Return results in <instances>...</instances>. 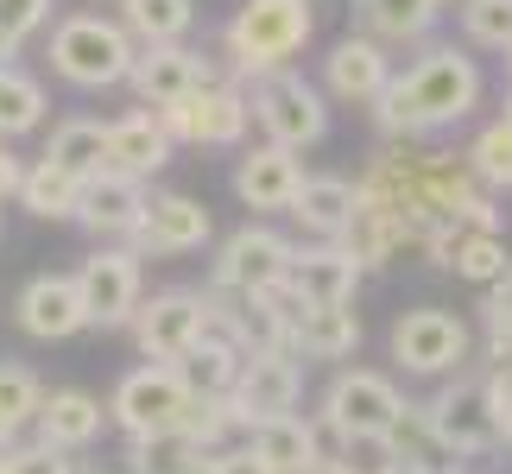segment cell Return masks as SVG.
Returning <instances> with one entry per match:
<instances>
[{
	"label": "cell",
	"mask_w": 512,
	"mask_h": 474,
	"mask_svg": "<svg viewBox=\"0 0 512 474\" xmlns=\"http://www.w3.org/2000/svg\"><path fill=\"white\" fill-rule=\"evenodd\" d=\"M361 203H373L399 228V247L424 253L430 266H449L462 234H500V209L494 196L475 184V171L449 152H418V146H386L373 152L367 177L354 184Z\"/></svg>",
	"instance_id": "1"
},
{
	"label": "cell",
	"mask_w": 512,
	"mask_h": 474,
	"mask_svg": "<svg viewBox=\"0 0 512 474\" xmlns=\"http://www.w3.org/2000/svg\"><path fill=\"white\" fill-rule=\"evenodd\" d=\"M475 108H481V70H475V57H462L456 45H430L418 64H411L405 76H392L386 95L373 102V114H380L392 146L399 140L418 146V140H430V133L468 121Z\"/></svg>",
	"instance_id": "2"
},
{
	"label": "cell",
	"mask_w": 512,
	"mask_h": 474,
	"mask_svg": "<svg viewBox=\"0 0 512 474\" xmlns=\"http://www.w3.org/2000/svg\"><path fill=\"white\" fill-rule=\"evenodd\" d=\"M310 32H317L310 0H241V13L228 19V57L253 83V76L291 70V57L310 45Z\"/></svg>",
	"instance_id": "3"
},
{
	"label": "cell",
	"mask_w": 512,
	"mask_h": 474,
	"mask_svg": "<svg viewBox=\"0 0 512 474\" xmlns=\"http://www.w3.org/2000/svg\"><path fill=\"white\" fill-rule=\"evenodd\" d=\"M140 45L127 38L121 19H102V13H70L64 26L51 32V70L76 89H114L127 83Z\"/></svg>",
	"instance_id": "4"
},
{
	"label": "cell",
	"mask_w": 512,
	"mask_h": 474,
	"mask_svg": "<svg viewBox=\"0 0 512 474\" xmlns=\"http://www.w3.org/2000/svg\"><path fill=\"white\" fill-rule=\"evenodd\" d=\"M247 114L266 127V146H279V152H304V146H317L329 133L323 95L310 89L298 70L253 76V83H247Z\"/></svg>",
	"instance_id": "5"
},
{
	"label": "cell",
	"mask_w": 512,
	"mask_h": 474,
	"mask_svg": "<svg viewBox=\"0 0 512 474\" xmlns=\"http://www.w3.org/2000/svg\"><path fill=\"white\" fill-rule=\"evenodd\" d=\"M405 411H411V405L399 399V386H392L386 373L354 367V373H336V386L323 392L317 424L329 430V443H348V437H386V430L399 424Z\"/></svg>",
	"instance_id": "6"
},
{
	"label": "cell",
	"mask_w": 512,
	"mask_h": 474,
	"mask_svg": "<svg viewBox=\"0 0 512 474\" xmlns=\"http://www.w3.org/2000/svg\"><path fill=\"white\" fill-rule=\"evenodd\" d=\"M184 411H190V386L177 380V367L146 361V367H133L127 380L114 386V405H108V418L121 424L133 443H146V437H177Z\"/></svg>",
	"instance_id": "7"
},
{
	"label": "cell",
	"mask_w": 512,
	"mask_h": 474,
	"mask_svg": "<svg viewBox=\"0 0 512 474\" xmlns=\"http://www.w3.org/2000/svg\"><path fill=\"white\" fill-rule=\"evenodd\" d=\"M424 430H430V443L443 449V456H487V449H500V418H494V405H487V386H481V373L475 380H449L437 399H424Z\"/></svg>",
	"instance_id": "8"
},
{
	"label": "cell",
	"mask_w": 512,
	"mask_h": 474,
	"mask_svg": "<svg viewBox=\"0 0 512 474\" xmlns=\"http://www.w3.org/2000/svg\"><path fill=\"white\" fill-rule=\"evenodd\" d=\"M304 399V367L298 354H247L241 373H234V392H228V411H234V430H253L266 418H291Z\"/></svg>",
	"instance_id": "9"
},
{
	"label": "cell",
	"mask_w": 512,
	"mask_h": 474,
	"mask_svg": "<svg viewBox=\"0 0 512 474\" xmlns=\"http://www.w3.org/2000/svg\"><path fill=\"white\" fill-rule=\"evenodd\" d=\"M291 253L298 247L272 228H234L222 241V253H215V291L222 298H266L272 285H285Z\"/></svg>",
	"instance_id": "10"
},
{
	"label": "cell",
	"mask_w": 512,
	"mask_h": 474,
	"mask_svg": "<svg viewBox=\"0 0 512 474\" xmlns=\"http://www.w3.org/2000/svg\"><path fill=\"white\" fill-rule=\"evenodd\" d=\"M165 133H171V146L184 140V146H241L247 140V89L241 83H203L196 95H184L177 108L159 114Z\"/></svg>",
	"instance_id": "11"
},
{
	"label": "cell",
	"mask_w": 512,
	"mask_h": 474,
	"mask_svg": "<svg viewBox=\"0 0 512 474\" xmlns=\"http://www.w3.org/2000/svg\"><path fill=\"white\" fill-rule=\"evenodd\" d=\"M76 298H83V316L89 323H133V310H140V253L133 247H95L83 266H76Z\"/></svg>",
	"instance_id": "12"
},
{
	"label": "cell",
	"mask_w": 512,
	"mask_h": 474,
	"mask_svg": "<svg viewBox=\"0 0 512 474\" xmlns=\"http://www.w3.org/2000/svg\"><path fill=\"white\" fill-rule=\"evenodd\" d=\"M392 361L405 373H456L468 361V323L449 310H405L392 323Z\"/></svg>",
	"instance_id": "13"
},
{
	"label": "cell",
	"mask_w": 512,
	"mask_h": 474,
	"mask_svg": "<svg viewBox=\"0 0 512 474\" xmlns=\"http://www.w3.org/2000/svg\"><path fill=\"white\" fill-rule=\"evenodd\" d=\"M133 335H140L146 361L177 367L196 342H203V291H159L152 304L133 310Z\"/></svg>",
	"instance_id": "14"
},
{
	"label": "cell",
	"mask_w": 512,
	"mask_h": 474,
	"mask_svg": "<svg viewBox=\"0 0 512 474\" xmlns=\"http://www.w3.org/2000/svg\"><path fill=\"white\" fill-rule=\"evenodd\" d=\"M127 83H133V95H140L152 114H165V108L184 102V95H196L203 83H215V70L196 51H184V45H152V51L133 57Z\"/></svg>",
	"instance_id": "15"
},
{
	"label": "cell",
	"mask_w": 512,
	"mask_h": 474,
	"mask_svg": "<svg viewBox=\"0 0 512 474\" xmlns=\"http://www.w3.org/2000/svg\"><path fill=\"white\" fill-rule=\"evenodd\" d=\"M127 241H133V253H196L209 241V209L184 190H159V196H146L140 228Z\"/></svg>",
	"instance_id": "16"
},
{
	"label": "cell",
	"mask_w": 512,
	"mask_h": 474,
	"mask_svg": "<svg viewBox=\"0 0 512 474\" xmlns=\"http://www.w3.org/2000/svg\"><path fill=\"white\" fill-rule=\"evenodd\" d=\"M291 298L298 304H354V285H361V266L342 241H323V247H298L291 253V272H285Z\"/></svg>",
	"instance_id": "17"
},
{
	"label": "cell",
	"mask_w": 512,
	"mask_h": 474,
	"mask_svg": "<svg viewBox=\"0 0 512 474\" xmlns=\"http://www.w3.org/2000/svg\"><path fill=\"white\" fill-rule=\"evenodd\" d=\"M329 430L317 424V418H298V411H291V418H266V424H253L247 430V449L253 456H260L272 474H310L317 462H329Z\"/></svg>",
	"instance_id": "18"
},
{
	"label": "cell",
	"mask_w": 512,
	"mask_h": 474,
	"mask_svg": "<svg viewBox=\"0 0 512 474\" xmlns=\"http://www.w3.org/2000/svg\"><path fill=\"white\" fill-rule=\"evenodd\" d=\"M140 209H146V184L140 177H121V171L89 177L83 196H76V222L89 234H108V241H127L140 228Z\"/></svg>",
	"instance_id": "19"
},
{
	"label": "cell",
	"mask_w": 512,
	"mask_h": 474,
	"mask_svg": "<svg viewBox=\"0 0 512 474\" xmlns=\"http://www.w3.org/2000/svg\"><path fill=\"white\" fill-rule=\"evenodd\" d=\"M102 424H108L102 399H95V392H76V386L51 392V399L38 405V418H32L38 443H45L51 456H76V449H89L95 437H102Z\"/></svg>",
	"instance_id": "20"
},
{
	"label": "cell",
	"mask_w": 512,
	"mask_h": 474,
	"mask_svg": "<svg viewBox=\"0 0 512 474\" xmlns=\"http://www.w3.org/2000/svg\"><path fill=\"white\" fill-rule=\"evenodd\" d=\"M304 190V165L298 152H279V146H247L241 165H234V196L247 209H291V196Z\"/></svg>",
	"instance_id": "21"
},
{
	"label": "cell",
	"mask_w": 512,
	"mask_h": 474,
	"mask_svg": "<svg viewBox=\"0 0 512 474\" xmlns=\"http://www.w3.org/2000/svg\"><path fill=\"white\" fill-rule=\"evenodd\" d=\"M19 329L38 335V342H64V335L89 329L83 316V298H76V279H64V272H45V279H32L26 291H19Z\"/></svg>",
	"instance_id": "22"
},
{
	"label": "cell",
	"mask_w": 512,
	"mask_h": 474,
	"mask_svg": "<svg viewBox=\"0 0 512 474\" xmlns=\"http://www.w3.org/2000/svg\"><path fill=\"white\" fill-rule=\"evenodd\" d=\"M165 165H171V133H165V121L152 108H133L121 121H108V171L146 184V177L165 171Z\"/></svg>",
	"instance_id": "23"
},
{
	"label": "cell",
	"mask_w": 512,
	"mask_h": 474,
	"mask_svg": "<svg viewBox=\"0 0 512 474\" xmlns=\"http://www.w3.org/2000/svg\"><path fill=\"white\" fill-rule=\"evenodd\" d=\"M323 83H329V95H342V102H380L386 83H392V57H386V45H373V38H342V45L323 57Z\"/></svg>",
	"instance_id": "24"
},
{
	"label": "cell",
	"mask_w": 512,
	"mask_h": 474,
	"mask_svg": "<svg viewBox=\"0 0 512 474\" xmlns=\"http://www.w3.org/2000/svg\"><path fill=\"white\" fill-rule=\"evenodd\" d=\"M361 348V316L354 304H304L291 316V354L298 361H342Z\"/></svg>",
	"instance_id": "25"
},
{
	"label": "cell",
	"mask_w": 512,
	"mask_h": 474,
	"mask_svg": "<svg viewBox=\"0 0 512 474\" xmlns=\"http://www.w3.org/2000/svg\"><path fill=\"white\" fill-rule=\"evenodd\" d=\"M443 0H354V19H361V38L373 45H411L437 26Z\"/></svg>",
	"instance_id": "26"
},
{
	"label": "cell",
	"mask_w": 512,
	"mask_h": 474,
	"mask_svg": "<svg viewBox=\"0 0 512 474\" xmlns=\"http://www.w3.org/2000/svg\"><path fill=\"white\" fill-rule=\"evenodd\" d=\"M45 165L64 171V177H76V184L102 177L108 171V127L102 121H64V127H51Z\"/></svg>",
	"instance_id": "27"
},
{
	"label": "cell",
	"mask_w": 512,
	"mask_h": 474,
	"mask_svg": "<svg viewBox=\"0 0 512 474\" xmlns=\"http://www.w3.org/2000/svg\"><path fill=\"white\" fill-rule=\"evenodd\" d=\"M291 215L323 241H342L354 222V184L348 177H304V190L291 196Z\"/></svg>",
	"instance_id": "28"
},
{
	"label": "cell",
	"mask_w": 512,
	"mask_h": 474,
	"mask_svg": "<svg viewBox=\"0 0 512 474\" xmlns=\"http://www.w3.org/2000/svg\"><path fill=\"white\" fill-rule=\"evenodd\" d=\"M241 361H247L241 348H228V342H215V335H203V342H196L184 361H177V380L190 386V399H228Z\"/></svg>",
	"instance_id": "29"
},
{
	"label": "cell",
	"mask_w": 512,
	"mask_h": 474,
	"mask_svg": "<svg viewBox=\"0 0 512 474\" xmlns=\"http://www.w3.org/2000/svg\"><path fill=\"white\" fill-rule=\"evenodd\" d=\"M196 19V0H121V26L140 51L152 45H177Z\"/></svg>",
	"instance_id": "30"
},
{
	"label": "cell",
	"mask_w": 512,
	"mask_h": 474,
	"mask_svg": "<svg viewBox=\"0 0 512 474\" xmlns=\"http://www.w3.org/2000/svg\"><path fill=\"white\" fill-rule=\"evenodd\" d=\"M38 405H45L38 373L19 367V361H0V449H13L19 437H26V424L38 418Z\"/></svg>",
	"instance_id": "31"
},
{
	"label": "cell",
	"mask_w": 512,
	"mask_h": 474,
	"mask_svg": "<svg viewBox=\"0 0 512 474\" xmlns=\"http://www.w3.org/2000/svg\"><path fill=\"white\" fill-rule=\"evenodd\" d=\"M76 196H83V184L64 171H51L45 158L38 165H26V184H19V209H32L38 222H76Z\"/></svg>",
	"instance_id": "32"
},
{
	"label": "cell",
	"mask_w": 512,
	"mask_h": 474,
	"mask_svg": "<svg viewBox=\"0 0 512 474\" xmlns=\"http://www.w3.org/2000/svg\"><path fill=\"white\" fill-rule=\"evenodd\" d=\"M38 121H45V89H38V76L7 64L0 70V140H19V133H32Z\"/></svg>",
	"instance_id": "33"
},
{
	"label": "cell",
	"mask_w": 512,
	"mask_h": 474,
	"mask_svg": "<svg viewBox=\"0 0 512 474\" xmlns=\"http://www.w3.org/2000/svg\"><path fill=\"white\" fill-rule=\"evenodd\" d=\"M462 165L475 171V184L494 196V190H512V121H494L475 133V146L462 152Z\"/></svg>",
	"instance_id": "34"
},
{
	"label": "cell",
	"mask_w": 512,
	"mask_h": 474,
	"mask_svg": "<svg viewBox=\"0 0 512 474\" xmlns=\"http://www.w3.org/2000/svg\"><path fill=\"white\" fill-rule=\"evenodd\" d=\"M133 474H209V456L203 449H190L184 437H146L127 449Z\"/></svg>",
	"instance_id": "35"
},
{
	"label": "cell",
	"mask_w": 512,
	"mask_h": 474,
	"mask_svg": "<svg viewBox=\"0 0 512 474\" xmlns=\"http://www.w3.org/2000/svg\"><path fill=\"white\" fill-rule=\"evenodd\" d=\"M449 266H456L462 279H475V285H494L512 260H506V241H500V234H481V228H475V234H462V241H456Z\"/></svg>",
	"instance_id": "36"
},
{
	"label": "cell",
	"mask_w": 512,
	"mask_h": 474,
	"mask_svg": "<svg viewBox=\"0 0 512 474\" xmlns=\"http://www.w3.org/2000/svg\"><path fill=\"white\" fill-rule=\"evenodd\" d=\"M228 430H234V411H228V399H190L184 424H177V437H184L190 449H203V456H215Z\"/></svg>",
	"instance_id": "37"
},
{
	"label": "cell",
	"mask_w": 512,
	"mask_h": 474,
	"mask_svg": "<svg viewBox=\"0 0 512 474\" xmlns=\"http://www.w3.org/2000/svg\"><path fill=\"white\" fill-rule=\"evenodd\" d=\"M462 32L487 51H512V0H462Z\"/></svg>",
	"instance_id": "38"
},
{
	"label": "cell",
	"mask_w": 512,
	"mask_h": 474,
	"mask_svg": "<svg viewBox=\"0 0 512 474\" xmlns=\"http://www.w3.org/2000/svg\"><path fill=\"white\" fill-rule=\"evenodd\" d=\"M51 7H57V0H0V38H7V45L32 38L51 19Z\"/></svg>",
	"instance_id": "39"
},
{
	"label": "cell",
	"mask_w": 512,
	"mask_h": 474,
	"mask_svg": "<svg viewBox=\"0 0 512 474\" xmlns=\"http://www.w3.org/2000/svg\"><path fill=\"white\" fill-rule=\"evenodd\" d=\"M0 462H7V474H57L64 468V456H51L45 443H13V449H0Z\"/></svg>",
	"instance_id": "40"
},
{
	"label": "cell",
	"mask_w": 512,
	"mask_h": 474,
	"mask_svg": "<svg viewBox=\"0 0 512 474\" xmlns=\"http://www.w3.org/2000/svg\"><path fill=\"white\" fill-rule=\"evenodd\" d=\"M209 474H272V468L241 443V449H215V456H209Z\"/></svg>",
	"instance_id": "41"
},
{
	"label": "cell",
	"mask_w": 512,
	"mask_h": 474,
	"mask_svg": "<svg viewBox=\"0 0 512 474\" xmlns=\"http://www.w3.org/2000/svg\"><path fill=\"white\" fill-rule=\"evenodd\" d=\"M487 329H512V266L487 285Z\"/></svg>",
	"instance_id": "42"
},
{
	"label": "cell",
	"mask_w": 512,
	"mask_h": 474,
	"mask_svg": "<svg viewBox=\"0 0 512 474\" xmlns=\"http://www.w3.org/2000/svg\"><path fill=\"white\" fill-rule=\"evenodd\" d=\"M19 184H26V165H19V158L0 146V209L7 203H19Z\"/></svg>",
	"instance_id": "43"
},
{
	"label": "cell",
	"mask_w": 512,
	"mask_h": 474,
	"mask_svg": "<svg viewBox=\"0 0 512 474\" xmlns=\"http://www.w3.org/2000/svg\"><path fill=\"white\" fill-rule=\"evenodd\" d=\"M57 474H108L102 462H83V456H64V468H57Z\"/></svg>",
	"instance_id": "44"
},
{
	"label": "cell",
	"mask_w": 512,
	"mask_h": 474,
	"mask_svg": "<svg viewBox=\"0 0 512 474\" xmlns=\"http://www.w3.org/2000/svg\"><path fill=\"white\" fill-rule=\"evenodd\" d=\"M494 418H500V437L512 443V399H494Z\"/></svg>",
	"instance_id": "45"
},
{
	"label": "cell",
	"mask_w": 512,
	"mask_h": 474,
	"mask_svg": "<svg viewBox=\"0 0 512 474\" xmlns=\"http://www.w3.org/2000/svg\"><path fill=\"white\" fill-rule=\"evenodd\" d=\"M386 474H437V468H418V462H392Z\"/></svg>",
	"instance_id": "46"
},
{
	"label": "cell",
	"mask_w": 512,
	"mask_h": 474,
	"mask_svg": "<svg viewBox=\"0 0 512 474\" xmlns=\"http://www.w3.org/2000/svg\"><path fill=\"white\" fill-rule=\"evenodd\" d=\"M310 474H354V468H342V462H317Z\"/></svg>",
	"instance_id": "47"
},
{
	"label": "cell",
	"mask_w": 512,
	"mask_h": 474,
	"mask_svg": "<svg viewBox=\"0 0 512 474\" xmlns=\"http://www.w3.org/2000/svg\"><path fill=\"white\" fill-rule=\"evenodd\" d=\"M13 51H19V45H7V38H0V70H7V64H13Z\"/></svg>",
	"instance_id": "48"
},
{
	"label": "cell",
	"mask_w": 512,
	"mask_h": 474,
	"mask_svg": "<svg viewBox=\"0 0 512 474\" xmlns=\"http://www.w3.org/2000/svg\"><path fill=\"white\" fill-rule=\"evenodd\" d=\"M500 121H512V95H506V114H500Z\"/></svg>",
	"instance_id": "49"
},
{
	"label": "cell",
	"mask_w": 512,
	"mask_h": 474,
	"mask_svg": "<svg viewBox=\"0 0 512 474\" xmlns=\"http://www.w3.org/2000/svg\"><path fill=\"white\" fill-rule=\"evenodd\" d=\"M443 7H462V0H443Z\"/></svg>",
	"instance_id": "50"
},
{
	"label": "cell",
	"mask_w": 512,
	"mask_h": 474,
	"mask_svg": "<svg viewBox=\"0 0 512 474\" xmlns=\"http://www.w3.org/2000/svg\"><path fill=\"white\" fill-rule=\"evenodd\" d=\"M506 70H512V51H506Z\"/></svg>",
	"instance_id": "51"
},
{
	"label": "cell",
	"mask_w": 512,
	"mask_h": 474,
	"mask_svg": "<svg viewBox=\"0 0 512 474\" xmlns=\"http://www.w3.org/2000/svg\"><path fill=\"white\" fill-rule=\"evenodd\" d=\"M0 474H7V462H0Z\"/></svg>",
	"instance_id": "52"
}]
</instances>
